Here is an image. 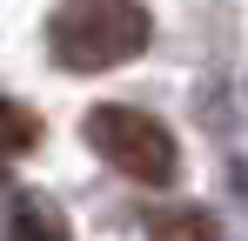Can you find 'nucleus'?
I'll use <instances>...</instances> for the list:
<instances>
[{"label": "nucleus", "mask_w": 248, "mask_h": 241, "mask_svg": "<svg viewBox=\"0 0 248 241\" xmlns=\"http://www.w3.org/2000/svg\"><path fill=\"white\" fill-rule=\"evenodd\" d=\"M148 34H155V20L141 0H61L47 20L54 60L74 74H108V67L134 60L148 47Z\"/></svg>", "instance_id": "f257e3e1"}, {"label": "nucleus", "mask_w": 248, "mask_h": 241, "mask_svg": "<svg viewBox=\"0 0 248 241\" xmlns=\"http://www.w3.org/2000/svg\"><path fill=\"white\" fill-rule=\"evenodd\" d=\"M87 148L108 161L114 174L141 181V188H168V181L181 174V148H174V134H168L155 114L121 107V101H108V107L87 114Z\"/></svg>", "instance_id": "f03ea898"}, {"label": "nucleus", "mask_w": 248, "mask_h": 241, "mask_svg": "<svg viewBox=\"0 0 248 241\" xmlns=\"http://www.w3.org/2000/svg\"><path fill=\"white\" fill-rule=\"evenodd\" d=\"M7 241H67V228H61V214H54L47 201H20V208H14Z\"/></svg>", "instance_id": "7ed1b4c3"}, {"label": "nucleus", "mask_w": 248, "mask_h": 241, "mask_svg": "<svg viewBox=\"0 0 248 241\" xmlns=\"http://www.w3.org/2000/svg\"><path fill=\"white\" fill-rule=\"evenodd\" d=\"M34 141H41V120L20 101H0V154H34Z\"/></svg>", "instance_id": "20e7f679"}, {"label": "nucleus", "mask_w": 248, "mask_h": 241, "mask_svg": "<svg viewBox=\"0 0 248 241\" xmlns=\"http://www.w3.org/2000/svg\"><path fill=\"white\" fill-rule=\"evenodd\" d=\"M155 235L161 241H215V221L202 208H181V214H155Z\"/></svg>", "instance_id": "39448f33"}]
</instances>
